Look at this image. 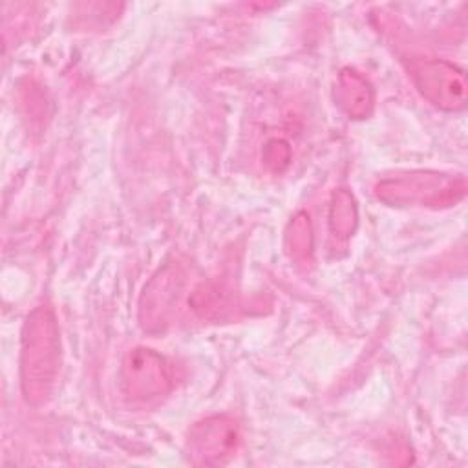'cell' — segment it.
Segmentation results:
<instances>
[{
    "label": "cell",
    "instance_id": "6da1fadb",
    "mask_svg": "<svg viewBox=\"0 0 468 468\" xmlns=\"http://www.w3.org/2000/svg\"><path fill=\"white\" fill-rule=\"evenodd\" d=\"M60 366V336L53 311L38 305L22 327L20 384L27 404L42 406L49 400Z\"/></svg>",
    "mask_w": 468,
    "mask_h": 468
},
{
    "label": "cell",
    "instance_id": "7a4b0ae2",
    "mask_svg": "<svg viewBox=\"0 0 468 468\" xmlns=\"http://www.w3.org/2000/svg\"><path fill=\"white\" fill-rule=\"evenodd\" d=\"M464 177H453L439 172L413 170L397 174L377 183L375 194L389 205H420L431 208L452 207L464 197Z\"/></svg>",
    "mask_w": 468,
    "mask_h": 468
},
{
    "label": "cell",
    "instance_id": "3957f363",
    "mask_svg": "<svg viewBox=\"0 0 468 468\" xmlns=\"http://www.w3.org/2000/svg\"><path fill=\"white\" fill-rule=\"evenodd\" d=\"M408 73L424 99L446 112H457L466 104V77L448 60L415 57L408 62Z\"/></svg>",
    "mask_w": 468,
    "mask_h": 468
},
{
    "label": "cell",
    "instance_id": "277c9868",
    "mask_svg": "<svg viewBox=\"0 0 468 468\" xmlns=\"http://www.w3.org/2000/svg\"><path fill=\"white\" fill-rule=\"evenodd\" d=\"M241 442L239 426L227 415L205 417L192 424L186 433V455L199 466L229 463Z\"/></svg>",
    "mask_w": 468,
    "mask_h": 468
},
{
    "label": "cell",
    "instance_id": "5b68a950",
    "mask_svg": "<svg viewBox=\"0 0 468 468\" xmlns=\"http://www.w3.org/2000/svg\"><path fill=\"white\" fill-rule=\"evenodd\" d=\"M122 388L135 400H150L165 395L172 388L168 362L148 347H135L126 353L121 369Z\"/></svg>",
    "mask_w": 468,
    "mask_h": 468
},
{
    "label": "cell",
    "instance_id": "8992f818",
    "mask_svg": "<svg viewBox=\"0 0 468 468\" xmlns=\"http://www.w3.org/2000/svg\"><path fill=\"white\" fill-rule=\"evenodd\" d=\"M183 287V274L179 267L166 265L144 287L139 303V320L146 331H163L170 322L179 292Z\"/></svg>",
    "mask_w": 468,
    "mask_h": 468
},
{
    "label": "cell",
    "instance_id": "52a82bcc",
    "mask_svg": "<svg viewBox=\"0 0 468 468\" xmlns=\"http://www.w3.org/2000/svg\"><path fill=\"white\" fill-rule=\"evenodd\" d=\"M335 99L351 119H366L373 112L375 93L366 77L351 68L338 73Z\"/></svg>",
    "mask_w": 468,
    "mask_h": 468
},
{
    "label": "cell",
    "instance_id": "ba28073f",
    "mask_svg": "<svg viewBox=\"0 0 468 468\" xmlns=\"http://www.w3.org/2000/svg\"><path fill=\"white\" fill-rule=\"evenodd\" d=\"M358 223V210L355 197L349 190H336L329 207V227L338 238L353 236Z\"/></svg>",
    "mask_w": 468,
    "mask_h": 468
},
{
    "label": "cell",
    "instance_id": "9c48e42d",
    "mask_svg": "<svg viewBox=\"0 0 468 468\" xmlns=\"http://www.w3.org/2000/svg\"><path fill=\"white\" fill-rule=\"evenodd\" d=\"M287 249L292 258L296 260H309L313 252V234H311V221L305 212H298L287 230Z\"/></svg>",
    "mask_w": 468,
    "mask_h": 468
},
{
    "label": "cell",
    "instance_id": "30bf717a",
    "mask_svg": "<svg viewBox=\"0 0 468 468\" xmlns=\"http://www.w3.org/2000/svg\"><path fill=\"white\" fill-rule=\"evenodd\" d=\"M265 166L272 172H282L291 161V148L283 139H271L261 152Z\"/></svg>",
    "mask_w": 468,
    "mask_h": 468
}]
</instances>
